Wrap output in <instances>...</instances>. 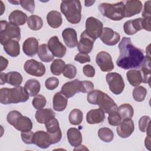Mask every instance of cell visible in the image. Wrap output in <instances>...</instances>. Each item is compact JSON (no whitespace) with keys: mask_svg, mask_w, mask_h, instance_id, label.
I'll list each match as a JSON object with an SVG mask.
<instances>
[{"mask_svg":"<svg viewBox=\"0 0 151 151\" xmlns=\"http://www.w3.org/2000/svg\"><path fill=\"white\" fill-rule=\"evenodd\" d=\"M119 56L116 64L124 70L140 68L145 56L142 50L135 47L129 37H124L119 44Z\"/></svg>","mask_w":151,"mask_h":151,"instance_id":"1","label":"cell"},{"mask_svg":"<svg viewBox=\"0 0 151 151\" xmlns=\"http://www.w3.org/2000/svg\"><path fill=\"white\" fill-rule=\"evenodd\" d=\"M87 101L94 105H97L106 113L117 111V106L114 100L106 93L99 90H93L89 92L87 97Z\"/></svg>","mask_w":151,"mask_h":151,"instance_id":"2","label":"cell"},{"mask_svg":"<svg viewBox=\"0 0 151 151\" xmlns=\"http://www.w3.org/2000/svg\"><path fill=\"white\" fill-rule=\"evenodd\" d=\"M29 95L22 86L15 88H2L0 90V102L3 104L25 102Z\"/></svg>","mask_w":151,"mask_h":151,"instance_id":"3","label":"cell"},{"mask_svg":"<svg viewBox=\"0 0 151 151\" xmlns=\"http://www.w3.org/2000/svg\"><path fill=\"white\" fill-rule=\"evenodd\" d=\"M60 10L67 20L73 24L80 22L81 19V5L78 0L63 1Z\"/></svg>","mask_w":151,"mask_h":151,"instance_id":"4","label":"cell"},{"mask_svg":"<svg viewBox=\"0 0 151 151\" xmlns=\"http://www.w3.org/2000/svg\"><path fill=\"white\" fill-rule=\"evenodd\" d=\"M124 2L120 1L115 4L101 3L98 8L103 16L113 21H120L124 18Z\"/></svg>","mask_w":151,"mask_h":151,"instance_id":"5","label":"cell"},{"mask_svg":"<svg viewBox=\"0 0 151 151\" xmlns=\"http://www.w3.org/2000/svg\"><path fill=\"white\" fill-rule=\"evenodd\" d=\"M7 122L17 130L23 132L31 130L32 128V123L29 118L24 116L17 110L10 111L6 117Z\"/></svg>","mask_w":151,"mask_h":151,"instance_id":"6","label":"cell"},{"mask_svg":"<svg viewBox=\"0 0 151 151\" xmlns=\"http://www.w3.org/2000/svg\"><path fill=\"white\" fill-rule=\"evenodd\" d=\"M15 40L19 41L21 39V29L18 26L6 21H0V40L2 44L6 40Z\"/></svg>","mask_w":151,"mask_h":151,"instance_id":"7","label":"cell"},{"mask_svg":"<svg viewBox=\"0 0 151 151\" xmlns=\"http://www.w3.org/2000/svg\"><path fill=\"white\" fill-rule=\"evenodd\" d=\"M103 28V23L99 19L90 17L86 19V29L84 31L88 37L96 41L100 37Z\"/></svg>","mask_w":151,"mask_h":151,"instance_id":"8","label":"cell"},{"mask_svg":"<svg viewBox=\"0 0 151 151\" xmlns=\"http://www.w3.org/2000/svg\"><path fill=\"white\" fill-rule=\"evenodd\" d=\"M110 91L116 95L121 94L124 88V82L122 76L117 73H109L106 76Z\"/></svg>","mask_w":151,"mask_h":151,"instance_id":"9","label":"cell"},{"mask_svg":"<svg viewBox=\"0 0 151 151\" xmlns=\"http://www.w3.org/2000/svg\"><path fill=\"white\" fill-rule=\"evenodd\" d=\"M47 132L48 133L51 144L59 142L62 138V133L60 128L58 120L53 117L45 123Z\"/></svg>","mask_w":151,"mask_h":151,"instance_id":"10","label":"cell"},{"mask_svg":"<svg viewBox=\"0 0 151 151\" xmlns=\"http://www.w3.org/2000/svg\"><path fill=\"white\" fill-rule=\"evenodd\" d=\"M24 68L27 73L35 77H41L45 73L44 65L42 63L34 59L26 61Z\"/></svg>","mask_w":151,"mask_h":151,"instance_id":"11","label":"cell"},{"mask_svg":"<svg viewBox=\"0 0 151 151\" xmlns=\"http://www.w3.org/2000/svg\"><path fill=\"white\" fill-rule=\"evenodd\" d=\"M96 62L103 72H109L114 68L111 57L106 51H102L99 52L96 55Z\"/></svg>","mask_w":151,"mask_h":151,"instance_id":"12","label":"cell"},{"mask_svg":"<svg viewBox=\"0 0 151 151\" xmlns=\"http://www.w3.org/2000/svg\"><path fill=\"white\" fill-rule=\"evenodd\" d=\"M101 41L106 45L113 46L117 44L120 39V34L109 27H104L100 37Z\"/></svg>","mask_w":151,"mask_h":151,"instance_id":"13","label":"cell"},{"mask_svg":"<svg viewBox=\"0 0 151 151\" xmlns=\"http://www.w3.org/2000/svg\"><path fill=\"white\" fill-rule=\"evenodd\" d=\"M60 92L67 98L74 96L76 93L81 92V81L78 79H76L64 83L61 87Z\"/></svg>","mask_w":151,"mask_h":151,"instance_id":"14","label":"cell"},{"mask_svg":"<svg viewBox=\"0 0 151 151\" xmlns=\"http://www.w3.org/2000/svg\"><path fill=\"white\" fill-rule=\"evenodd\" d=\"M48 47L54 56L62 58L66 52V47L59 41L58 37L53 36L48 42Z\"/></svg>","mask_w":151,"mask_h":151,"instance_id":"15","label":"cell"},{"mask_svg":"<svg viewBox=\"0 0 151 151\" xmlns=\"http://www.w3.org/2000/svg\"><path fill=\"white\" fill-rule=\"evenodd\" d=\"M134 130V122L131 119H123L116 129L117 134L122 138L129 137Z\"/></svg>","mask_w":151,"mask_h":151,"instance_id":"16","label":"cell"},{"mask_svg":"<svg viewBox=\"0 0 151 151\" xmlns=\"http://www.w3.org/2000/svg\"><path fill=\"white\" fill-rule=\"evenodd\" d=\"M124 15L125 17H131L139 14L142 10V3L139 0L127 1L124 2Z\"/></svg>","mask_w":151,"mask_h":151,"instance_id":"17","label":"cell"},{"mask_svg":"<svg viewBox=\"0 0 151 151\" xmlns=\"http://www.w3.org/2000/svg\"><path fill=\"white\" fill-rule=\"evenodd\" d=\"M94 40L88 37L84 31H83L80 36V40L77 44L78 50L80 52L85 54L90 53L93 47Z\"/></svg>","mask_w":151,"mask_h":151,"instance_id":"18","label":"cell"},{"mask_svg":"<svg viewBox=\"0 0 151 151\" xmlns=\"http://www.w3.org/2000/svg\"><path fill=\"white\" fill-rule=\"evenodd\" d=\"M123 29L124 32L127 35H132L135 34L140 30L143 29L142 18H138L125 22L123 25Z\"/></svg>","mask_w":151,"mask_h":151,"instance_id":"19","label":"cell"},{"mask_svg":"<svg viewBox=\"0 0 151 151\" xmlns=\"http://www.w3.org/2000/svg\"><path fill=\"white\" fill-rule=\"evenodd\" d=\"M62 37L64 43L69 48H74L78 44L77 32L73 28L64 29L62 32Z\"/></svg>","mask_w":151,"mask_h":151,"instance_id":"20","label":"cell"},{"mask_svg":"<svg viewBox=\"0 0 151 151\" xmlns=\"http://www.w3.org/2000/svg\"><path fill=\"white\" fill-rule=\"evenodd\" d=\"M38 40L34 37H29L25 40L22 45V50L25 54L29 57L35 55L38 50Z\"/></svg>","mask_w":151,"mask_h":151,"instance_id":"21","label":"cell"},{"mask_svg":"<svg viewBox=\"0 0 151 151\" xmlns=\"http://www.w3.org/2000/svg\"><path fill=\"white\" fill-rule=\"evenodd\" d=\"M105 119L104 111L100 108L88 111L86 115V120L88 124H94L103 122Z\"/></svg>","mask_w":151,"mask_h":151,"instance_id":"22","label":"cell"},{"mask_svg":"<svg viewBox=\"0 0 151 151\" xmlns=\"http://www.w3.org/2000/svg\"><path fill=\"white\" fill-rule=\"evenodd\" d=\"M34 144L41 149L48 148L51 145L48 133L41 130L34 133Z\"/></svg>","mask_w":151,"mask_h":151,"instance_id":"23","label":"cell"},{"mask_svg":"<svg viewBox=\"0 0 151 151\" xmlns=\"http://www.w3.org/2000/svg\"><path fill=\"white\" fill-rule=\"evenodd\" d=\"M5 52L11 57H16L20 53V45L18 41L15 40H6L2 44Z\"/></svg>","mask_w":151,"mask_h":151,"instance_id":"24","label":"cell"},{"mask_svg":"<svg viewBox=\"0 0 151 151\" xmlns=\"http://www.w3.org/2000/svg\"><path fill=\"white\" fill-rule=\"evenodd\" d=\"M67 139L69 144L73 147H77L81 144L82 134L78 129L71 127L68 129L67 132Z\"/></svg>","mask_w":151,"mask_h":151,"instance_id":"25","label":"cell"},{"mask_svg":"<svg viewBox=\"0 0 151 151\" xmlns=\"http://www.w3.org/2000/svg\"><path fill=\"white\" fill-rule=\"evenodd\" d=\"M35 117L40 124H45L52 118L55 117V113L51 109H41L36 111Z\"/></svg>","mask_w":151,"mask_h":151,"instance_id":"26","label":"cell"},{"mask_svg":"<svg viewBox=\"0 0 151 151\" xmlns=\"http://www.w3.org/2000/svg\"><path fill=\"white\" fill-rule=\"evenodd\" d=\"M8 19L10 23L17 26H20L26 22L28 17L27 14L22 11L20 10H14L9 14Z\"/></svg>","mask_w":151,"mask_h":151,"instance_id":"27","label":"cell"},{"mask_svg":"<svg viewBox=\"0 0 151 151\" xmlns=\"http://www.w3.org/2000/svg\"><path fill=\"white\" fill-rule=\"evenodd\" d=\"M67 99L61 92L55 93L53 97V108L57 111H64L67 106Z\"/></svg>","mask_w":151,"mask_h":151,"instance_id":"28","label":"cell"},{"mask_svg":"<svg viewBox=\"0 0 151 151\" xmlns=\"http://www.w3.org/2000/svg\"><path fill=\"white\" fill-rule=\"evenodd\" d=\"M150 54L145 57L143 63L142 64L140 72L142 73L143 81L144 83H148L150 84Z\"/></svg>","mask_w":151,"mask_h":151,"instance_id":"29","label":"cell"},{"mask_svg":"<svg viewBox=\"0 0 151 151\" xmlns=\"http://www.w3.org/2000/svg\"><path fill=\"white\" fill-rule=\"evenodd\" d=\"M47 21L51 28H57L61 25L63 22L61 14L57 11H51L47 15Z\"/></svg>","mask_w":151,"mask_h":151,"instance_id":"30","label":"cell"},{"mask_svg":"<svg viewBox=\"0 0 151 151\" xmlns=\"http://www.w3.org/2000/svg\"><path fill=\"white\" fill-rule=\"evenodd\" d=\"M126 77L129 83L134 87H137L142 83L143 78L140 70H130L126 73Z\"/></svg>","mask_w":151,"mask_h":151,"instance_id":"31","label":"cell"},{"mask_svg":"<svg viewBox=\"0 0 151 151\" xmlns=\"http://www.w3.org/2000/svg\"><path fill=\"white\" fill-rule=\"evenodd\" d=\"M24 88L31 97L36 96L40 91V83L35 79L27 80L24 85Z\"/></svg>","mask_w":151,"mask_h":151,"instance_id":"32","label":"cell"},{"mask_svg":"<svg viewBox=\"0 0 151 151\" xmlns=\"http://www.w3.org/2000/svg\"><path fill=\"white\" fill-rule=\"evenodd\" d=\"M37 54L40 59L45 63L51 61L54 58V56L48 48V45L45 44H41L39 46Z\"/></svg>","mask_w":151,"mask_h":151,"instance_id":"33","label":"cell"},{"mask_svg":"<svg viewBox=\"0 0 151 151\" xmlns=\"http://www.w3.org/2000/svg\"><path fill=\"white\" fill-rule=\"evenodd\" d=\"M22 81V75L17 71H11L6 74V83L15 86H20Z\"/></svg>","mask_w":151,"mask_h":151,"instance_id":"34","label":"cell"},{"mask_svg":"<svg viewBox=\"0 0 151 151\" xmlns=\"http://www.w3.org/2000/svg\"><path fill=\"white\" fill-rule=\"evenodd\" d=\"M117 111L120 115L121 119H131L134 113L133 107L129 104H123L117 109Z\"/></svg>","mask_w":151,"mask_h":151,"instance_id":"35","label":"cell"},{"mask_svg":"<svg viewBox=\"0 0 151 151\" xmlns=\"http://www.w3.org/2000/svg\"><path fill=\"white\" fill-rule=\"evenodd\" d=\"M27 25L31 30H40L43 26L42 19L38 15H32L28 18Z\"/></svg>","mask_w":151,"mask_h":151,"instance_id":"36","label":"cell"},{"mask_svg":"<svg viewBox=\"0 0 151 151\" xmlns=\"http://www.w3.org/2000/svg\"><path fill=\"white\" fill-rule=\"evenodd\" d=\"M83 119V112L77 109H74L72 110L68 116V120L71 124L73 125H78L80 124Z\"/></svg>","mask_w":151,"mask_h":151,"instance_id":"37","label":"cell"},{"mask_svg":"<svg viewBox=\"0 0 151 151\" xmlns=\"http://www.w3.org/2000/svg\"><path fill=\"white\" fill-rule=\"evenodd\" d=\"M65 66V62L61 59L54 60L51 64L50 70L51 73L55 76H59L63 73Z\"/></svg>","mask_w":151,"mask_h":151,"instance_id":"38","label":"cell"},{"mask_svg":"<svg viewBox=\"0 0 151 151\" xmlns=\"http://www.w3.org/2000/svg\"><path fill=\"white\" fill-rule=\"evenodd\" d=\"M98 136L102 141L108 143L113 140L114 133L108 127H102L98 130Z\"/></svg>","mask_w":151,"mask_h":151,"instance_id":"39","label":"cell"},{"mask_svg":"<svg viewBox=\"0 0 151 151\" xmlns=\"http://www.w3.org/2000/svg\"><path fill=\"white\" fill-rule=\"evenodd\" d=\"M147 94V90L143 86H138L133 91V97L135 101L138 102L143 101Z\"/></svg>","mask_w":151,"mask_h":151,"instance_id":"40","label":"cell"},{"mask_svg":"<svg viewBox=\"0 0 151 151\" xmlns=\"http://www.w3.org/2000/svg\"><path fill=\"white\" fill-rule=\"evenodd\" d=\"M47 103L45 97L41 94L37 95L32 100V106L37 110L43 109Z\"/></svg>","mask_w":151,"mask_h":151,"instance_id":"41","label":"cell"},{"mask_svg":"<svg viewBox=\"0 0 151 151\" xmlns=\"http://www.w3.org/2000/svg\"><path fill=\"white\" fill-rule=\"evenodd\" d=\"M76 74L77 68L74 65L70 64L65 65L63 71V75L65 77L73 79L76 77Z\"/></svg>","mask_w":151,"mask_h":151,"instance_id":"42","label":"cell"},{"mask_svg":"<svg viewBox=\"0 0 151 151\" xmlns=\"http://www.w3.org/2000/svg\"><path fill=\"white\" fill-rule=\"evenodd\" d=\"M107 120L111 126H118L122 121V119L117 111H114L109 113Z\"/></svg>","mask_w":151,"mask_h":151,"instance_id":"43","label":"cell"},{"mask_svg":"<svg viewBox=\"0 0 151 151\" xmlns=\"http://www.w3.org/2000/svg\"><path fill=\"white\" fill-rule=\"evenodd\" d=\"M150 117L143 116L139 120V128L142 132H146L148 127L150 126Z\"/></svg>","mask_w":151,"mask_h":151,"instance_id":"44","label":"cell"},{"mask_svg":"<svg viewBox=\"0 0 151 151\" xmlns=\"http://www.w3.org/2000/svg\"><path fill=\"white\" fill-rule=\"evenodd\" d=\"M59 84V80L55 77L48 78L45 82V87L49 90H53L56 88Z\"/></svg>","mask_w":151,"mask_h":151,"instance_id":"45","label":"cell"},{"mask_svg":"<svg viewBox=\"0 0 151 151\" xmlns=\"http://www.w3.org/2000/svg\"><path fill=\"white\" fill-rule=\"evenodd\" d=\"M21 136L22 141L26 144L34 143V133L31 131H23L21 133Z\"/></svg>","mask_w":151,"mask_h":151,"instance_id":"46","label":"cell"},{"mask_svg":"<svg viewBox=\"0 0 151 151\" xmlns=\"http://www.w3.org/2000/svg\"><path fill=\"white\" fill-rule=\"evenodd\" d=\"M20 5L25 10L31 13H34L35 9V1L32 0L20 1Z\"/></svg>","mask_w":151,"mask_h":151,"instance_id":"47","label":"cell"},{"mask_svg":"<svg viewBox=\"0 0 151 151\" xmlns=\"http://www.w3.org/2000/svg\"><path fill=\"white\" fill-rule=\"evenodd\" d=\"M74 60L81 64H84L85 63L90 62L91 61V58L88 54L79 52L74 57Z\"/></svg>","mask_w":151,"mask_h":151,"instance_id":"48","label":"cell"},{"mask_svg":"<svg viewBox=\"0 0 151 151\" xmlns=\"http://www.w3.org/2000/svg\"><path fill=\"white\" fill-rule=\"evenodd\" d=\"M81 93H89L94 89V84L90 81H81Z\"/></svg>","mask_w":151,"mask_h":151,"instance_id":"49","label":"cell"},{"mask_svg":"<svg viewBox=\"0 0 151 151\" xmlns=\"http://www.w3.org/2000/svg\"><path fill=\"white\" fill-rule=\"evenodd\" d=\"M83 74L87 77H93L95 75V69L94 67L90 65H85L83 68Z\"/></svg>","mask_w":151,"mask_h":151,"instance_id":"50","label":"cell"},{"mask_svg":"<svg viewBox=\"0 0 151 151\" xmlns=\"http://www.w3.org/2000/svg\"><path fill=\"white\" fill-rule=\"evenodd\" d=\"M150 1H147L145 2L144 9L142 12V17L143 18H149L150 17Z\"/></svg>","mask_w":151,"mask_h":151,"instance_id":"51","label":"cell"},{"mask_svg":"<svg viewBox=\"0 0 151 151\" xmlns=\"http://www.w3.org/2000/svg\"><path fill=\"white\" fill-rule=\"evenodd\" d=\"M142 24L143 28L147 31H150V17L149 18H142Z\"/></svg>","mask_w":151,"mask_h":151,"instance_id":"52","label":"cell"},{"mask_svg":"<svg viewBox=\"0 0 151 151\" xmlns=\"http://www.w3.org/2000/svg\"><path fill=\"white\" fill-rule=\"evenodd\" d=\"M1 62H0V71L2 72L3 70L6 69V68L8 66V61L6 58H4L2 56H1L0 57Z\"/></svg>","mask_w":151,"mask_h":151,"instance_id":"53","label":"cell"},{"mask_svg":"<svg viewBox=\"0 0 151 151\" xmlns=\"http://www.w3.org/2000/svg\"><path fill=\"white\" fill-rule=\"evenodd\" d=\"M145 145L148 150H150V134H147V136L145 139Z\"/></svg>","mask_w":151,"mask_h":151,"instance_id":"54","label":"cell"},{"mask_svg":"<svg viewBox=\"0 0 151 151\" xmlns=\"http://www.w3.org/2000/svg\"><path fill=\"white\" fill-rule=\"evenodd\" d=\"M0 77H1V84L3 85L5 83H6V74L1 72L0 74Z\"/></svg>","mask_w":151,"mask_h":151,"instance_id":"55","label":"cell"},{"mask_svg":"<svg viewBox=\"0 0 151 151\" xmlns=\"http://www.w3.org/2000/svg\"><path fill=\"white\" fill-rule=\"evenodd\" d=\"M96 1H85V5L86 6H91Z\"/></svg>","mask_w":151,"mask_h":151,"instance_id":"56","label":"cell"},{"mask_svg":"<svg viewBox=\"0 0 151 151\" xmlns=\"http://www.w3.org/2000/svg\"><path fill=\"white\" fill-rule=\"evenodd\" d=\"M0 2H1V15H2L4 11H5V6H4V4H3L2 1H1Z\"/></svg>","mask_w":151,"mask_h":151,"instance_id":"57","label":"cell"},{"mask_svg":"<svg viewBox=\"0 0 151 151\" xmlns=\"http://www.w3.org/2000/svg\"><path fill=\"white\" fill-rule=\"evenodd\" d=\"M8 2H9V3H11V4H15V5H18V4H20V1H8Z\"/></svg>","mask_w":151,"mask_h":151,"instance_id":"58","label":"cell"}]
</instances>
